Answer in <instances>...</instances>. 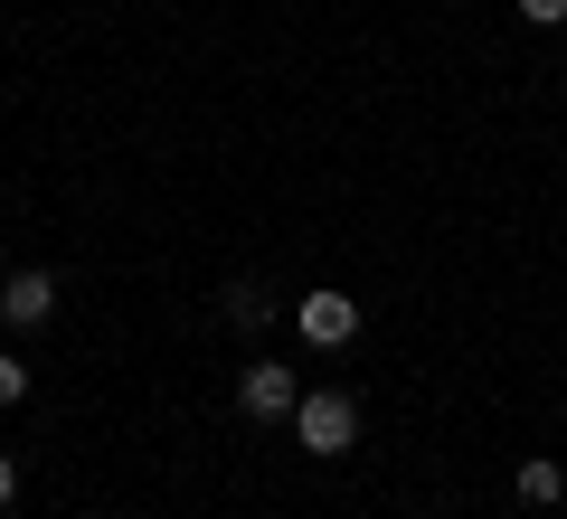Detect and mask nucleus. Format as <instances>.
Instances as JSON below:
<instances>
[{
	"instance_id": "1a4fd4ad",
	"label": "nucleus",
	"mask_w": 567,
	"mask_h": 519,
	"mask_svg": "<svg viewBox=\"0 0 567 519\" xmlns=\"http://www.w3.org/2000/svg\"><path fill=\"white\" fill-rule=\"evenodd\" d=\"M0 500H20V463L10 454H0Z\"/></svg>"
},
{
	"instance_id": "f03ea898",
	"label": "nucleus",
	"mask_w": 567,
	"mask_h": 519,
	"mask_svg": "<svg viewBox=\"0 0 567 519\" xmlns=\"http://www.w3.org/2000/svg\"><path fill=\"white\" fill-rule=\"evenodd\" d=\"M237 406H246L256 425H293V406H303V378H293L284 360H256V369L237 378Z\"/></svg>"
},
{
	"instance_id": "f257e3e1",
	"label": "nucleus",
	"mask_w": 567,
	"mask_h": 519,
	"mask_svg": "<svg viewBox=\"0 0 567 519\" xmlns=\"http://www.w3.org/2000/svg\"><path fill=\"white\" fill-rule=\"evenodd\" d=\"M293 435H303V454H350V444H360V406H350L341 387H322V397L293 406Z\"/></svg>"
},
{
	"instance_id": "20e7f679",
	"label": "nucleus",
	"mask_w": 567,
	"mask_h": 519,
	"mask_svg": "<svg viewBox=\"0 0 567 519\" xmlns=\"http://www.w3.org/2000/svg\"><path fill=\"white\" fill-rule=\"evenodd\" d=\"M0 321H10V331L58 321V274H39V264H29V274H10V283H0Z\"/></svg>"
},
{
	"instance_id": "7ed1b4c3",
	"label": "nucleus",
	"mask_w": 567,
	"mask_h": 519,
	"mask_svg": "<svg viewBox=\"0 0 567 519\" xmlns=\"http://www.w3.org/2000/svg\"><path fill=\"white\" fill-rule=\"evenodd\" d=\"M293 331H303L312 350H350V340H360V302L322 283V293H303V302H293Z\"/></svg>"
},
{
	"instance_id": "6e6552de",
	"label": "nucleus",
	"mask_w": 567,
	"mask_h": 519,
	"mask_svg": "<svg viewBox=\"0 0 567 519\" xmlns=\"http://www.w3.org/2000/svg\"><path fill=\"white\" fill-rule=\"evenodd\" d=\"M520 20L529 29H567V0H520Z\"/></svg>"
},
{
	"instance_id": "39448f33",
	"label": "nucleus",
	"mask_w": 567,
	"mask_h": 519,
	"mask_svg": "<svg viewBox=\"0 0 567 519\" xmlns=\"http://www.w3.org/2000/svg\"><path fill=\"white\" fill-rule=\"evenodd\" d=\"M218 312L237 321V331H265V321H275V293H265V283H227V293H218Z\"/></svg>"
},
{
	"instance_id": "423d86ee",
	"label": "nucleus",
	"mask_w": 567,
	"mask_h": 519,
	"mask_svg": "<svg viewBox=\"0 0 567 519\" xmlns=\"http://www.w3.org/2000/svg\"><path fill=\"white\" fill-rule=\"evenodd\" d=\"M511 491H520L529 510H548V500H567V473H558V463L539 454V463H520V481H511Z\"/></svg>"
},
{
	"instance_id": "0eeeda50",
	"label": "nucleus",
	"mask_w": 567,
	"mask_h": 519,
	"mask_svg": "<svg viewBox=\"0 0 567 519\" xmlns=\"http://www.w3.org/2000/svg\"><path fill=\"white\" fill-rule=\"evenodd\" d=\"M20 397H29V369L10 360V350H0V406H20Z\"/></svg>"
}]
</instances>
